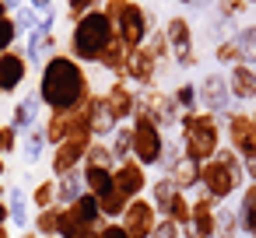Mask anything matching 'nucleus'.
<instances>
[{
  "mask_svg": "<svg viewBox=\"0 0 256 238\" xmlns=\"http://www.w3.org/2000/svg\"><path fill=\"white\" fill-rule=\"evenodd\" d=\"M39 98L53 112H70L92 98V81L74 56H50L39 74Z\"/></svg>",
  "mask_w": 256,
  "mask_h": 238,
  "instance_id": "nucleus-1",
  "label": "nucleus"
},
{
  "mask_svg": "<svg viewBox=\"0 0 256 238\" xmlns=\"http://www.w3.org/2000/svg\"><path fill=\"white\" fill-rule=\"evenodd\" d=\"M102 11H106V18L112 21L116 39H120L126 49H140V46L151 39V32L158 28V25H154V14H151L144 4H137V0H106Z\"/></svg>",
  "mask_w": 256,
  "mask_h": 238,
  "instance_id": "nucleus-2",
  "label": "nucleus"
},
{
  "mask_svg": "<svg viewBox=\"0 0 256 238\" xmlns=\"http://www.w3.org/2000/svg\"><path fill=\"white\" fill-rule=\"evenodd\" d=\"M112 39H116L112 21L106 18L102 7H95V11H88V14L74 25V32H70V56H74L78 63H98Z\"/></svg>",
  "mask_w": 256,
  "mask_h": 238,
  "instance_id": "nucleus-3",
  "label": "nucleus"
},
{
  "mask_svg": "<svg viewBox=\"0 0 256 238\" xmlns=\"http://www.w3.org/2000/svg\"><path fill=\"white\" fill-rule=\"evenodd\" d=\"M182 151L190 161L204 165L218 154L221 144V130H218V116L214 112H182Z\"/></svg>",
  "mask_w": 256,
  "mask_h": 238,
  "instance_id": "nucleus-4",
  "label": "nucleus"
},
{
  "mask_svg": "<svg viewBox=\"0 0 256 238\" xmlns=\"http://www.w3.org/2000/svg\"><path fill=\"white\" fill-rule=\"evenodd\" d=\"M200 182H204L207 196H210L214 203H221V200L232 196V193L238 189V182H242V165H238V158H235L232 151H218L210 161L200 165Z\"/></svg>",
  "mask_w": 256,
  "mask_h": 238,
  "instance_id": "nucleus-5",
  "label": "nucleus"
},
{
  "mask_svg": "<svg viewBox=\"0 0 256 238\" xmlns=\"http://www.w3.org/2000/svg\"><path fill=\"white\" fill-rule=\"evenodd\" d=\"M134 158L140 161V165H154V161H162V154H165V137H162V126H154L148 116H140V112H134Z\"/></svg>",
  "mask_w": 256,
  "mask_h": 238,
  "instance_id": "nucleus-6",
  "label": "nucleus"
},
{
  "mask_svg": "<svg viewBox=\"0 0 256 238\" xmlns=\"http://www.w3.org/2000/svg\"><path fill=\"white\" fill-rule=\"evenodd\" d=\"M137 112L140 116H148L154 126H172V123H179L182 116V109L176 105V98L172 95H165V91H158V88H148L140 98H137Z\"/></svg>",
  "mask_w": 256,
  "mask_h": 238,
  "instance_id": "nucleus-7",
  "label": "nucleus"
},
{
  "mask_svg": "<svg viewBox=\"0 0 256 238\" xmlns=\"http://www.w3.org/2000/svg\"><path fill=\"white\" fill-rule=\"evenodd\" d=\"M165 39H168V49H172V56H176L179 67H193L196 63V53H193V25L182 14H172L165 21Z\"/></svg>",
  "mask_w": 256,
  "mask_h": 238,
  "instance_id": "nucleus-8",
  "label": "nucleus"
},
{
  "mask_svg": "<svg viewBox=\"0 0 256 238\" xmlns=\"http://www.w3.org/2000/svg\"><path fill=\"white\" fill-rule=\"evenodd\" d=\"M165 67H162V60L151 53V46L144 42L140 49H134L130 53V63H126V81L130 84H137V88H154V81H158V74H162Z\"/></svg>",
  "mask_w": 256,
  "mask_h": 238,
  "instance_id": "nucleus-9",
  "label": "nucleus"
},
{
  "mask_svg": "<svg viewBox=\"0 0 256 238\" xmlns=\"http://www.w3.org/2000/svg\"><path fill=\"white\" fill-rule=\"evenodd\" d=\"M92 140H95L92 133H78V137L56 144V151H53V168H56V175H70V172L81 165V158L88 154Z\"/></svg>",
  "mask_w": 256,
  "mask_h": 238,
  "instance_id": "nucleus-10",
  "label": "nucleus"
},
{
  "mask_svg": "<svg viewBox=\"0 0 256 238\" xmlns=\"http://www.w3.org/2000/svg\"><path fill=\"white\" fill-rule=\"evenodd\" d=\"M154 224H158V221H154V207L144 203V200H130V207H126V214H123L126 235H130V238H151Z\"/></svg>",
  "mask_w": 256,
  "mask_h": 238,
  "instance_id": "nucleus-11",
  "label": "nucleus"
},
{
  "mask_svg": "<svg viewBox=\"0 0 256 238\" xmlns=\"http://www.w3.org/2000/svg\"><path fill=\"white\" fill-rule=\"evenodd\" d=\"M25 74H28V60L25 53L18 49H8V53H0V91H18L25 84Z\"/></svg>",
  "mask_w": 256,
  "mask_h": 238,
  "instance_id": "nucleus-12",
  "label": "nucleus"
},
{
  "mask_svg": "<svg viewBox=\"0 0 256 238\" xmlns=\"http://www.w3.org/2000/svg\"><path fill=\"white\" fill-rule=\"evenodd\" d=\"M200 102L207 105V112H224L228 109V98H232V88H228V77H221V74H207L204 77V84H200Z\"/></svg>",
  "mask_w": 256,
  "mask_h": 238,
  "instance_id": "nucleus-13",
  "label": "nucleus"
},
{
  "mask_svg": "<svg viewBox=\"0 0 256 238\" xmlns=\"http://www.w3.org/2000/svg\"><path fill=\"white\" fill-rule=\"evenodd\" d=\"M106 105H109V112L116 116V123L137 112V95H134V88H130L126 77H116V84H109V91H106Z\"/></svg>",
  "mask_w": 256,
  "mask_h": 238,
  "instance_id": "nucleus-14",
  "label": "nucleus"
},
{
  "mask_svg": "<svg viewBox=\"0 0 256 238\" xmlns=\"http://www.w3.org/2000/svg\"><path fill=\"white\" fill-rule=\"evenodd\" d=\"M228 140H232V147L242 158L256 151V126H252V119L246 112H232L228 116Z\"/></svg>",
  "mask_w": 256,
  "mask_h": 238,
  "instance_id": "nucleus-15",
  "label": "nucleus"
},
{
  "mask_svg": "<svg viewBox=\"0 0 256 238\" xmlns=\"http://www.w3.org/2000/svg\"><path fill=\"white\" fill-rule=\"evenodd\" d=\"M144 182H148V179H144V168H140V161H137V158H134V161L126 158L123 165H116V168H112V186H116L126 200H134V196L144 189Z\"/></svg>",
  "mask_w": 256,
  "mask_h": 238,
  "instance_id": "nucleus-16",
  "label": "nucleus"
},
{
  "mask_svg": "<svg viewBox=\"0 0 256 238\" xmlns=\"http://www.w3.org/2000/svg\"><path fill=\"white\" fill-rule=\"evenodd\" d=\"M50 56H56V32H53V28H36V32L28 35L25 60H28V63H46Z\"/></svg>",
  "mask_w": 256,
  "mask_h": 238,
  "instance_id": "nucleus-17",
  "label": "nucleus"
},
{
  "mask_svg": "<svg viewBox=\"0 0 256 238\" xmlns=\"http://www.w3.org/2000/svg\"><path fill=\"white\" fill-rule=\"evenodd\" d=\"M228 88H232V98H238V102L256 98V70L249 63H235L228 74Z\"/></svg>",
  "mask_w": 256,
  "mask_h": 238,
  "instance_id": "nucleus-18",
  "label": "nucleus"
},
{
  "mask_svg": "<svg viewBox=\"0 0 256 238\" xmlns=\"http://www.w3.org/2000/svg\"><path fill=\"white\" fill-rule=\"evenodd\" d=\"M116 130V116L106 105V95H92V133L95 137H109Z\"/></svg>",
  "mask_w": 256,
  "mask_h": 238,
  "instance_id": "nucleus-19",
  "label": "nucleus"
},
{
  "mask_svg": "<svg viewBox=\"0 0 256 238\" xmlns=\"http://www.w3.org/2000/svg\"><path fill=\"white\" fill-rule=\"evenodd\" d=\"M130 53H134V49H126L120 39H112V42H109V49L102 53V60H98V63H102L106 70H112L116 77H123V74H126V63H130Z\"/></svg>",
  "mask_w": 256,
  "mask_h": 238,
  "instance_id": "nucleus-20",
  "label": "nucleus"
},
{
  "mask_svg": "<svg viewBox=\"0 0 256 238\" xmlns=\"http://www.w3.org/2000/svg\"><path fill=\"white\" fill-rule=\"evenodd\" d=\"M235 42H238V49H242V63L256 67V25H242V28L235 32Z\"/></svg>",
  "mask_w": 256,
  "mask_h": 238,
  "instance_id": "nucleus-21",
  "label": "nucleus"
},
{
  "mask_svg": "<svg viewBox=\"0 0 256 238\" xmlns=\"http://www.w3.org/2000/svg\"><path fill=\"white\" fill-rule=\"evenodd\" d=\"M172 182H176L179 189H190L193 182H200V165H196V161H190V158H186V161H179V165L172 168Z\"/></svg>",
  "mask_w": 256,
  "mask_h": 238,
  "instance_id": "nucleus-22",
  "label": "nucleus"
},
{
  "mask_svg": "<svg viewBox=\"0 0 256 238\" xmlns=\"http://www.w3.org/2000/svg\"><path fill=\"white\" fill-rule=\"evenodd\" d=\"M39 91L36 95H25V102H18L14 105V126H32L36 123V109H39Z\"/></svg>",
  "mask_w": 256,
  "mask_h": 238,
  "instance_id": "nucleus-23",
  "label": "nucleus"
},
{
  "mask_svg": "<svg viewBox=\"0 0 256 238\" xmlns=\"http://www.w3.org/2000/svg\"><path fill=\"white\" fill-rule=\"evenodd\" d=\"M238 221H242V228H246V231H252V235H256V182H252V186L246 189V196H242Z\"/></svg>",
  "mask_w": 256,
  "mask_h": 238,
  "instance_id": "nucleus-24",
  "label": "nucleus"
},
{
  "mask_svg": "<svg viewBox=\"0 0 256 238\" xmlns=\"http://www.w3.org/2000/svg\"><path fill=\"white\" fill-rule=\"evenodd\" d=\"M56 196L70 207L78 196H81V175L78 172H70V175H60V186H56Z\"/></svg>",
  "mask_w": 256,
  "mask_h": 238,
  "instance_id": "nucleus-25",
  "label": "nucleus"
},
{
  "mask_svg": "<svg viewBox=\"0 0 256 238\" xmlns=\"http://www.w3.org/2000/svg\"><path fill=\"white\" fill-rule=\"evenodd\" d=\"M214 60L218 63H242V49H238V42L235 39H221L218 46H214Z\"/></svg>",
  "mask_w": 256,
  "mask_h": 238,
  "instance_id": "nucleus-26",
  "label": "nucleus"
},
{
  "mask_svg": "<svg viewBox=\"0 0 256 238\" xmlns=\"http://www.w3.org/2000/svg\"><path fill=\"white\" fill-rule=\"evenodd\" d=\"M218 238H238V214L228 207H221L218 214Z\"/></svg>",
  "mask_w": 256,
  "mask_h": 238,
  "instance_id": "nucleus-27",
  "label": "nucleus"
},
{
  "mask_svg": "<svg viewBox=\"0 0 256 238\" xmlns=\"http://www.w3.org/2000/svg\"><path fill=\"white\" fill-rule=\"evenodd\" d=\"M18 21L8 14V18H0V53H8V49H14V42H18Z\"/></svg>",
  "mask_w": 256,
  "mask_h": 238,
  "instance_id": "nucleus-28",
  "label": "nucleus"
},
{
  "mask_svg": "<svg viewBox=\"0 0 256 238\" xmlns=\"http://www.w3.org/2000/svg\"><path fill=\"white\" fill-rule=\"evenodd\" d=\"M249 11V0H218V14L224 21H238Z\"/></svg>",
  "mask_w": 256,
  "mask_h": 238,
  "instance_id": "nucleus-29",
  "label": "nucleus"
},
{
  "mask_svg": "<svg viewBox=\"0 0 256 238\" xmlns=\"http://www.w3.org/2000/svg\"><path fill=\"white\" fill-rule=\"evenodd\" d=\"M11 18L18 21V32H28V35H32L36 28H42V18H39V14H36L32 7H18V11H14Z\"/></svg>",
  "mask_w": 256,
  "mask_h": 238,
  "instance_id": "nucleus-30",
  "label": "nucleus"
},
{
  "mask_svg": "<svg viewBox=\"0 0 256 238\" xmlns=\"http://www.w3.org/2000/svg\"><path fill=\"white\" fill-rule=\"evenodd\" d=\"M98 4H102V0H67V21L78 25V21H81L88 11H95Z\"/></svg>",
  "mask_w": 256,
  "mask_h": 238,
  "instance_id": "nucleus-31",
  "label": "nucleus"
},
{
  "mask_svg": "<svg viewBox=\"0 0 256 238\" xmlns=\"http://www.w3.org/2000/svg\"><path fill=\"white\" fill-rule=\"evenodd\" d=\"M172 98H176V105H179L182 112H193V109H196V102H200V95L193 91V84H179Z\"/></svg>",
  "mask_w": 256,
  "mask_h": 238,
  "instance_id": "nucleus-32",
  "label": "nucleus"
},
{
  "mask_svg": "<svg viewBox=\"0 0 256 238\" xmlns=\"http://www.w3.org/2000/svg\"><path fill=\"white\" fill-rule=\"evenodd\" d=\"M130 151H134V130H116V137H112V158L126 161Z\"/></svg>",
  "mask_w": 256,
  "mask_h": 238,
  "instance_id": "nucleus-33",
  "label": "nucleus"
},
{
  "mask_svg": "<svg viewBox=\"0 0 256 238\" xmlns=\"http://www.w3.org/2000/svg\"><path fill=\"white\" fill-rule=\"evenodd\" d=\"M42 144H46V130H32L28 140H25V161H39Z\"/></svg>",
  "mask_w": 256,
  "mask_h": 238,
  "instance_id": "nucleus-34",
  "label": "nucleus"
},
{
  "mask_svg": "<svg viewBox=\"0 0 256 238\" xmlns=\"http://www.w3.org/2000/svg\"><path fill=\"white\" fill-rule=\"evenodd\" d=\"M36 228L42 231V235H60V210H42L39 214V221H36Z\"/></svg>",
  "mask_w": 256,
  "mask_h": 238,
  "instance_id": "nucleus-35",
  "label": "nucleus"
},
{
  "mask_svg": "<svg viewBox=\"0 0 256 238\" xmlns=\"http://www.w3.org/2000/svg\"><path fill=\"white\" fill-rule=\"evenodd\" d=\"M151 238H179V224L165 217V221H158V224H154V231H151Z\"/></svg>",
  "mask_w": 256,
  "mask_h": 238,
  "instance_id": "nucleus-36",
  "label": "nucleus"
},
{
  "mask_svg": "<svg viewBox=\"0 0 256 238\" xmlns=\"http://www.w3.org/2000/svg\"><path fill=\"white\" fill-rule=\"evenodd\" d=\"M53 196H56V186H53V182H42V186L36 189V203H39L42 210H46V207L53 203Z\"/></svg>",
  "mask_w": 256,
  "mask_h": 238,
  "instance_id": "nucleus-37",
  "label": "nucleus"
},
{
  "mask_svg": "<svg viewBox=\"0 0 256 238\" xmlns=\"http://www.w3.org/2000/svg\"><path fill=\"white\" fill-rule=\"evenodd\" d=\"M8 210H11V217H14L18 224H25V196H22L18 189L11 193V207H8Z\"/></svg>",
  "mask_w": 256,
  "mask_h": 238,
  "instance_id": "nucleus-38",
  "label": "nucleus"
},
{
  "mask_svg": "<svg viewBox=\"0 0 256 238\" xmlns=\"http://www.w3.org/2000/svg\"><path fill=\"white\" fill-rule=\"evenodd\" d=\"M28 7L39 14V18H53L56 11H53V0H28Z\"/></svg>",
  "mask_w": 256,
  "mask_h": 238,
  "instance_id": "nucleus-39",
  "label": "nucleus"
},
{
  "mask_svg": "<svg viewBox=\"0 0 256 238\" xmlns=\"http://www.w3.org/2000/svg\"><path fill=\"white\" fill-rule=\"evenodd\" d=\"M98 238H130V235H126L123 224H109L106 231H98Z\"/></svg>",
  "mask_w": 256,
  "mask_h": 238,
  "instance_id": "nucleus-40",
  "label": "nucleus"
},
{
  "mask_svg": "<svg viewBox=\"0 0 256 238\" xmlns=\"http://www.w3.org/2000/svg\"><path fill=\"white\" fill-rule=\"evenodd\" d=\"M246 172L256 179V151H252V154H246Z\"/></svg>",
  "mask_w": 256,
  "mask_h": 238,
  "instance_id": "nucleus-41",
  "label": "nucleus"
},
{
  "mask_svg": "<svg viewBox=\"0 0 256 238\" xmlns=\"http://www.w3.org/2000/svg\"><path fill=\"white\" fill-rule=\"evenodd\" d=\"M4 4H8V14H14V11L22 7V0H4Z\"/></svg>",
  "mask_w": 256,
  "mask_h": 238,
  "instance_id": "nucleus-42",
  "label": "nucleus"
},
{
  "mask_svg": "<svg viewBox=\"0 0 256 238\" xmlns=\"http://www.w3.org/2000/svg\"><path fill=\"white\" fill-rule=\"evenodd\" d=\"M8 214H11V210H8L4 203H0V224H4V221H8Z\"/></svg>",
  "mask_w": 256,
  "mask_h": 238,
  "instance_id": "nucleus-43",
  "label": "nucleus"
},
{
  "mask_svg": "<svg viewBox=\"0 0 256 238\" xmlns=\"http://www.w3.org/2000/svg\"><path fill=\"white\" fill-rule=\"evenodd\" d=\"M0 18H8V4H4V0H0Z\"/></svg>",
  "mask_w": 256,
  "mask_h": 238,
  "instance_id": "nucleus-44",
  "label": "nucleus"
},
{
  "mask_svg": "<svg viewBox=\"0 0 256 238\" xmlns=\"http://www.w3.org/2000/svg\"><path fill=\"white\" fill-rule=\"evenodd\" d=\"M0 238H11V235H8V228H4V224H0Z\"/></svg>",
  "mask_w": 256,
  "mask_h": 238,
  "instance_id": "nucleus-45",
  "label": "nucleus"
},
{
  "mask_svg": "<svg viewBox=\"0 0 256 238\" xmlns=\"http://www.w3.org/2000/svg\"><path fill=\"white\" fill-rule=\"evenodd\" d=\"M179 4H193V0H179Z\"/></svg>",
  "mask_w": 256,
  "mask_h": 238,
  "instance_id": "nucleus-46",
  "label": "nucleus"
},
{
  "mask_svg": "<svg viewBox=\"0 0 256 238\" xmlns=\"http://www.w3.org/2000/svg\"><path fill=\"white\" fill-rule=\"evenodd\" d=\"M252 126H256V112H252Z\"/></svg>",
  "mask_w": 256,
  "mask_h": 238,
  "instance_id": "nucleus-47",
  "label": "nucleus"
},
{
  "mask_svg": "<svg viewBox=\"0 0 256 238\" xmlns=\"http://www.w3.org/2000/svg\"><path fill=\"white\" fill-rule=\"evenodd\" d=\"M249 4H256V0H249Z\"/></svg>",
  "mask_w": 256,
  "mask_h": 238,
  "instance_id": "nucleus-48",
  "label": "nucleus"
},
{
  "mask_svg": "<svg viewBox=\"0 0 256 238\" xmlns=\"http://www.w3.org/2000/svg\"><path fill=\"white\" fill-rule=\"evenodd\" d=\"M46 238H53V235H46Z\"/></svg>",
  "mask_w": 256,
  "mask_h": 238,
  "instance_id": "nucleus-49",
  "label": "nucleus"
},
{
  "mask_svg": "<svg viewBox=\"0 0 256 238\" xmlns=\"http://www.w3.org/2000/svg\"><path fill=\"white\" fill-rule=\"evenodd\" d=\"M0 95H4V91H0Z\"/></svg>",
  "mask_w": 256,
  "mask_h": 238,
  "instance_id": "nucleus-50",
  "label": "nucleus"
},
{
  "mask_svg": "<svg viewBox=\"0 0 256 238\" xmlns=\"http://www.w3.org/2000/svg\"><path fill=\"white\" fill-rule=\"evenodd\" d=\"M252 70H256V67H252Z\"/></svg>",
  "mask_w": 256,
  "mask_h": 238,
  "instance_id": "nucleus-51",
  "label": "nucleus"
}]
</instances>
